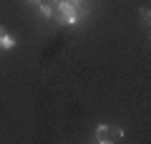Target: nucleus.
<instances>
[{"label":"nucleus","mask_w":151,"mask_h":144,"mask_svg":"<svg viewBox=\"0 0 151 144\" xmlns=\"http://www.w3.org/2000/svg\"><path fill=\"white\" fill-rule=\"evenodd\" d=\"M53 15H55V20H58V23H76V20H78V10L70 8V5H65V3H60V0L55 3Z\"/></svg>","instance_id":"1"},{"label":"nucleus","mask_w":151,"mask_h":144,"mask_svg":"<svg viewBox=\"0 0 151 144\" xmlns=\"http://www.w3.org/2000/svg\"><path fill=\"white\" fill-rule=\"evenodd\" d=\"M108 132H111V127L101 124V127L96 129V142H98V144H108Z\"/></svg>","instance_id":"2"},{"label":"nucleus","mask_w":151,"mask_h":144,"mask_svg":"<svg viewBox=\"0 0 151 144\" xmlns=\"http://www.w3.org/2000/svg\"><path fill=\"white\" fill-rule=\"evenodd\" d=\"M13 46H15V41L10 36H5V33H0V48H13Z\"/></svg>","instance_id":"3"},{"label":"nucleus","mask_w":151,"mask_h":144,"mask_svg":"<svg viewBox=\"0 0 151 144\" xmlns=\"http://www.w3.org/2000/svg\"><path fill=\"white\" fill-rule=\"evenodd\" d=\"M28 3H38V8H43V5H55L58 0H28Z\"/></svg>","instance_id":"4"},{"label":"nucleus","mask_w":151,"mask_h":144,"mask_svg":"<svg viewBox=\"0 0 151 144\" xmlns=\"http://www.w3.org/2000/svg\"><path fill=\"white\" fill-rule=\"evenodd\" d=\"M149 15H151L149 8H141V20H144V25H146V28H149Z\"/></svg>","instance_id":"5"},{"label":"nucleus","mask_w":151,"mask_h":144,"mask_svg":"<svg viewBox=\"0 0 151 144\" xmlns=\"http://www.w3.org/2000/svg\"><path fill=\"white\" fill-rule=\"evenodd\" d=\"M40 15L50 18V15H53V5H43V8H40Z\"/></svg>","instance_id":"6"},{"label":"nucleus","mask_w":151,"mask_h":144,"mask_svg":"<svg viewBox=\"0 0 151 144\" xmlns=\"http://www.w3.org/2000/svg\"><path fill=\"white\" fill-rule=\"evenodd\" d=\"M60 3H65V5H70V8H78V5H81V0H60Z\"/></svg>","instance_id":"7"},{"label":"nucleus","mask_w":151,"mask_h":144,"mask_svg":"<svg viewBox=\"0 0 151 144\" xmlns=\"http://www.w3.org/2000/svg\"><path fill=\"white\" fill-rule=\"evenodd\" d=\"M0 33H3V28H0Z\"/></svg>","instance_id":"8"}]
</instances>
